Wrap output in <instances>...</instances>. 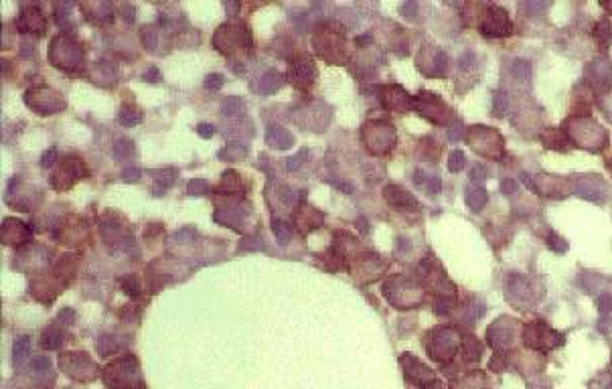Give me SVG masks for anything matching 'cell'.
I'll return each mask as SVG.
<instances>
[{"label": "cell", "instance_id": "f6af8a7d", "mask_svg": "<svg viewBox=\"0 0 612 389\" xmlns=\"http://www.w3.org/2000/svg\"><path fill=\"white\" fill-rule=\"evenodd\" d=\"M485 176H487V171H485L483 167H475V169L470 171V178H472L475 182H481V180H485Z\"/></svg>", "mask_w": 612, "mask_h": 389}, {"label": "cell", "instance_id": "681fc988", "mask_svg": "<svg viewBox=\"0 0 612 389\" xmlns=\"http://www.w3.org/2000/svg\"><path fill=\"white\" fill-rule=\"evenodd\" d=\"M369 41H371V35H365V37H359V39H357V43L359 45H365V43H369Z\"/></svg>", "mask_w": 612, "mask_h": 389}, {"label": "cell", "instance_id": "3957f363", "mask_svg": "<svg viewBox=\"0 0 612 389\" xmlns=\"http://www.w3.org/2000/svg\"><path fill=\"white\" fill-rule=\"evenodd\" d=\"M481 33L489 39H499V37H509L513 33V25L509 21V14L501 6H489L485 21L481 25Z\"/></svg>", "mask_w": 612, "mask_h": 389}, {"label": "cell", "instance_id": "ee69618b", "mask_svg": "<svg viewBox=\"0 0 612 389\" xmlns=\"http://www.w3.org/2000/svg\"><path fill=\"white\" fill-rule=\"evenodd\" d=\"M197 132H199L201 138H211V136L215 134V126H211V124H199V126H197Z\"/></svg>", "mask_w": 612, "mask_h": 389}, {"label": "cell", "instance_id": "4316f807", "mask_svg": "<svg viewBox=\"0 0 612 389\" xmlns=\"http://www.w3.org/2000/svg\"><path fill=\"white\" fill-rule=\"evenodd\" d=\"M464 165H466L464 152H462V150H452V154H450V158H448L450 171H452V173H460V171L464 169Z\"/></svg>", "mask_w": 612, "mask_h": 389}, {"label": "cell", "instance_id": "c3c4849f", "mask_svg": "<svg viewBox=\"0 0 612 389\" xmlns=\"http://www.w3.org/2000/svg\"><path fill=\"white\" fill-rule=\"evenodd\" d=\"M448 138L452 140V142H458V138H460V122H458V120H456V128H454V130L450 128Z\"/></svg>", "mask_w": 612, "mask_h": 389}, {"label": "cell", "instance_id": "b9f144b4", "mask_svg": "<svg viewBox=\"0 0 612 389\" xmlns=\"http://www.w3.org/2000/svg\"><path fill=\"white\" fill-rule=\"evenodd\" d=\"M122 14L126 23H134V16H136V8L132 4H124L122 6Z\"/></svg>", "mask_w": 612, "mask_h": 389}, {"label": "cell", "instance_id": "2e32d148", "mask_svg": "<svg viewBox=\"0 0 612 389\" xmlns=\"http://www.w3.org/2000/svg\"><path fill=\"white\" fill-rule=\"evenodd\" d=\"M31 353V339L27 335L18 337L14 341V346H12V359H14V365H21Z\"/></svg>", "mask_w": 612, "mask_h": 389}, {"label": "cell", "instance_id": "f546056e", "mask_svg": "<svg viewBox=\"0 0 612 389\" xmlns=\"http://www.w3.org/2000/svg\"><path fill=\"white\" fill-rule=\"evenodd\" d=\"M306 156H308V150H306V148H302L298 154H294L292 158H288V160H286V169H288V171H298V169L302 167V160H304Z\"/></svg>", "mask_w": 612, "mask_h": 389}, {"label": "cell", "instance_id": "60d3db41", "mask_svg": "<svg viewBox=\"0 0 612 389\" xmlns=\"http://www.w3.org/2000/svg\"><path fill=\"white\" fill-rule=\"evenodd\" d=\"M73 318H75V314H73L71 308H63V310L59 312V320H61L63 324H73Z\"/></svg>", "mask_w": 612, "mask_h": 389}, {"label": "cell", "instance_id": "5b68a950", "mask_svg": "<svg viewBox=\"0 0 612 389\" xmlns=\"http://www.w3.org/2000/svg\"><path fill=\"white\" fill-rule=\"evenodd\" d=\"M574 191L588 201H596V203H604L606 197V187L604 180L600 176L594 174H584V176H576L574 180Z\"/></svg>", "mask_w": 612, "mask_h": 389}, {"label": "cell", "instance_id": "83f0119b", "mask_svg": "<svg viewBox=\"0 0 612 389\" xmlns=\"http://www.w3.org/2000/svg\"><path fill=\"white\" fill-rule=\"evenodd\" d=\"M156 41H159V35L154 33L152 27H144L142 29V45L146 51H154L156 49Z\"/></svg>", "mask_w": 612, "mask_h": 389}, {"label": "cell", "instance_id": "836d02e7", "mask_svg": "<svg viewBox=\"0 0 612 389\" xmlns=\"http://www.w3.org/2000/svg\"><path fill=\"white\" fill-rule=\"evenodd\" d=\"M598 310L602 312V314H608V312H612V296H608V294H602L600 298H598Z\"/></svg>", "mask_w": 612, "mask_h": 389}, {"label": "cell", "instance_id": "4dcf8cb0", "mask_svg": "<svg viewBox=\"0 0 612 389\" xmlns=\"http://www.w3.org/2000/svg\"><path fill=\"white\" fill-rule=\"evenodd\" d=\"M221 86H223V75H221V73H209V75L205 77V87H207V89L217 91Z\"/></svg>", "mask_w": 612, "mask_h": 389}, {"label": "cell", "instance_id": "d6986e66", "mask_svg": "<svg viewBox=\"0 0 612 389\" xmlns=\"http://www.w3.org/2000/svg\"><path fill=\"white\" fill-rule=\"evenodd\" d=\"M244 110H245V101L244 99H240V97H227V99L223 101V106H221L223 116H229V118L240 116Z\"/></svg>", "mask_w": 612, "mask_h": 389}, {"label": "cell", "instance_id": "cb8c5ba5", "mask_svg": "<svg viewBox=\"0 0 612 389\" xmlns=\"http://www.w3.org/2000/svg\"><path fill=\"white\" fill-rule=\"evenodd\" d=\"M464 355H466L468 361H479L481 355H483V345L477 339H472V337L466 339V343H464Z\"/></svg>", "mask_w": 612, "mask_h": 389}, {"label": "cell", "instance_id": "d4e9b609", "mask_svg": "<svg viewBox=\"0 0 612 389\" xmlns=\"http://www.w3.org/2000/svg\"><path fill=\"white\" fill-rule=\"evenodd\" d=\"M547 248H549L551 252H556V254H566V252H568V241L562 239L558 233L549 231V235H547Z\"/></svg>", "mask_w": 612, "mask_h": 389}, {"label": "cell", "instance_id": "f907efd6", "mask_svg": "<svg viewBox=\"0 0 612 389\" xmlns=\"http://www.w3.org/2000/svg\"><path fill=\"white\" fill-rule=\"evenodd\" d=\"M426 389H442V385L440 383H432V385H428Z\"/></svg>", "mask_w": 612, "mask_h": 389}, {"label": "cell", "instance_id": "277c9868", "mask_svg": "<svg viewBox=\"0 0 612 389\" xmlns=\"http://www.w3.org/2000/svg\"><path fill=\"white\" fill-rule=\"evenodd\" d=\"M413 101H416L418 112H420L422 116H426L428 120L436 122V124H444V122L450 118V112H448V108H446V104H444L438 95H434V93L424 91V93H420Z\"/></svg>", "mask_w": 612, "mask_h": 389}, {"label": "cell", "instance_id": "8d00e7d4", "mask_svg": "<svg viewBox=\"0 0 612 389\" xmlns=\"http://www.w3.org/2000/svg\"><path fill=\"white\" fill-rule=\"evenodd\" d=\"M140 174H142V171H140V169L128 167L126 171H122V178H124V180H130V182H134V180H138V178H140Z\"/></svg>", "mask_w": 612, "mask_h": 389}, {"label": "cell", "instance_id": "e575fe53", "mask_svg": "<svg viewBox=\"0 0 612 389\" xmlns=\"http://www.w3.org/2000/svg\"><path fill=\"white\" fill-rule=\"evenodd\" d=\"M57 150L55 148H49L47 152H43V158H41V165L43 167H53L55 165V160H57Z\"/></svg>", "mask_w": 612, "mask_h": 389}, {"label": "cell", "instance_id": "bcb514c9", "mask_svg": "<svg viewBox=\"0 0 612 389\" xmlns=\"http://www.w3.org/2000/svg\"><path fill=\"white\" fill-rule=\"evenodd\" d=\"M144 79H146V81H150V84L159 81V79H161V73H159V69H156V67H150V71H148V73H144Z\"/></svg>", "mask_w": 612, "mask_h": 389}, {"label": "cell", "instance_id": "30bf717a", "mask_svg": "<svg viewBox=\"0 0 612 389\" xmlns=\"http://www.w3.org/2000/svg\"><path fill=\"white\" fill-rule=\"evenodd\" d=\"M383 195H385V199L391 203V205H396V207H418V203H416V199L409 195L406 189H402V187H396V185H389L385 191H383Z\"/></svg>", "mask_w": 612, "mask_h": 389}, {"label": "cell", "instance_id": "484cf974", "mask_svg": "<svg viewBox=\"0 0 612 389\" xmlns=\"http://www.w3.org/2000/svg\"><path fill=\"white\" fill-rule=\"evenodd\" d=\"M272 229H274L276 239H278L280 243H286V241H288V237H290V225H288L286 221H282V219H274V221H272Z\"/></svg>", "mask_w": 612, "mask_h": 389}, {"label": "cell", "instance_id": "44dd1931", "mask_svg": "<svg viewBox=\"0 0 612 389\" xmlns=\"http://www.w3.org/2000/svg\"><path fill=\"white\" fill-rule=\"evenodd\" d=\"M174 176H176V171H174V169H166V171H161V173H159V185L152 189V193H154V195H163L164 191H166V189L172 185Z\"/></svg>", "mask_w": 612, "mask_h": 389}, {"label": "cell", "instance_id": "4fadbf2b", "mask_svg": "<svg viewBox=\"0 0 612 389\" xmlns=\"http://www.w3.org/2000/svg\"><path fill=\"white\" fill-rule=\"evenodd\" d=\"M466 203L472 211H481L487 205V191L479 185H470L466 187Z\"/></svg>", "mask_w": 612, "mask_h": 389}, {"label": "cell", "instance_id": "ab89813d", "mask_svg": "<svg viewBox=\"0 0 612 389\" xmlns=\"http://www.w3.org/2000/svg\"><path fill=\"white\" fill-rule=\"evenodd\" d=\"M440 189H442V182H440V178H438V176H432V178H430V182L426 185V191H428L430 195H436V193H440Z\"/></svg>", "mask_w": 612, "mask_h": 389}, {"label": "cell", "instance_id": "d590c367", "mask_svg": "<svg viewBox=\"0 0 612 389\" xmlns=\"http://www.w3.org/2000/svg\"><path fill=\"white\" fill-rule=\"evenodd\" d=\"M517 191V180H511V178H505L501 180V193L505 195H513Z\"/></svg>", "mask_w": 612, "mask_h": 389}, {"label": "cell", "instance_id": "9a60e30c", "mask_svg": "<svg viewBox=\"0 0 612 389\" xmlns=\"http://www.w3.org/2000/svg\"><path fill=\"white\" fill-rule=\"evenodd\" d=\"M592 35H594V39L598 41V45H600L602 49H608L612 43V23L608 21V18L598 21V23L594 25Z\"/></svg>", "mask_w": 612, "mask_h": 389}, {"label": "cell", "instance_id": "52a82bcc", "mask_svg": "<svg viewBox=\"0 0 612 389\" xmlns=\"http://www.w3.org/2000/svg\"><path fill=\"white\" fill-rule=\"evenodd\" d=\"M509 322H511V318L505 316V318L492 322V324L489 326V331H487V341H489L492 346L501 349V351H505V349H509V346L513 345L515 331H513V324L507 326Z\"/></svg>", "mask_w": 612, "mask_h": 389}, {"label": "cell", "instance_id": "ac0fdd59", "mask_svg": "<svg viewBox=\"0 0 612 389\" xmlns=\"http://www.w3.org/2000/svg\"><path fill=\"white\" fill-rule=\"evenodd\" d=\"M128 156H134V142L128 138H120L114 144V158L116 160H128Z\"/></svg>", "mask_w": 612, "mask_h": 389}, {"label": "cell", "instance_id": "7a4b0ae2", "mask_svg": "<svg viewBox=\"0 0 612 389\" xmlns=\"http://www.w3.org/2000/svg\"><path fill=\"white\" fill-rule=\"evenodd\" d=\"M468 138L479 154H487L489 158H499L503 154V138L497 134V130L475 126L470 128Z\"/></svg>", "mask_w": 612, "mask_h": 389}, {"label": "cell", "instance_id": "9c48e42d", "mask_svg": "<svg viewBox=\"0 0 612 389\" xmlns=\"http://www.w3.org/2000/svg\"><path fill=\"white\" fill-rule=\"evenodd\" d=\"M314 77H317V69L310 61H296L290 67V79L296 86H308Z\"/></svg>", "mask_w": 612, "mask_h": 389}, {"label": "cell", "instance_id": "8fae6325", "mask_svg": "<svg viewBox=\"0 0 612 389\" xmlns=\"http://www.w3.org/2000/svg\"><path fill=\"white\" fill-rule=\"evenodd\" d=\"M539 140L543 142V146H547V148H554V150H566V146H568V136L562 132V130H545L541 136H539Z\"/></svg>", "mask_w": 612, "mask_h": 389}, {"label": "cell", "instance_id": "f1b7e54d", "mask_svg": "<svg viewBox=\"0 0 612 389\" xmlns=\"http://www.w3.org/2000/svg\"><path fill=\"white\" fill-rule=\"evenodd\" d=\"M122 288L130 294V296H136L140 292V282L136 276H124L122 278Z\"/></svg>", "mask_w": 612, "mask_h": 389}, {"label": "cell", "instance_id": "e0dca14e", "mask_svg": "<svg viewBox=\"0 0 612 389\" xmlns=\"http://www.w3.org/2000/svg\"><path fill=\"white\" fill-rule=\"evenodd\" d=\"M118 120H120L122 126H128V128L130 126H138L142 122V110L136 108V106H126V108H122Z\"/></svg>", "mask_w": 612, "mask_h": 389}, {"label": "cell", "instance_id": "1f68e13d", "mask_svg": "<svg viewBox=\"0 0 612 389\" xmlns=\"http://www.w3.org/2000/svg\"><path fill=\"white\" fill-rule=\"evenodd\" d=\"M187 189H189V193H193V195H205V193L209 191L207 182H205V180H201V178H197V180H191Z\"/></svg>", "mask_w": 612, "mask_h": 389}, {"label": "cell", "instance_id": "7bdbcfd3", "mask_svg": "<svg viewBox=\"0 0 612 389\" xmlns=\"http://www.w3.org/2000/svg\"><path fill=\"white\" fill-rule=\"evenodd\" d=\"M523 6H525L529 12L535 14V12H543V10L547 8V2H525Z\"/></svg>", "mask_w": 612, "mask_h": 389}, {"label": "cell", "instance_id": "ffe728a7", "mask_svg": "<svg viewBox=\"0 0 612 389\" xmlns=\"http://www.w3.org/2000/svg\"><path fill=\"white\" fill-rule=\"evenodd\" d=\"M63 343V335L57 331V329H47L45 333H43L41 337V345L43 349H49V351H53V349H59V345Z\"/></svg>", "mask_w": 612, "mask_h": 389}, {"label": "cell", "instance_id": "ba28073f", "mask_svg": "<svg viewBox=\"0 0 612 389\" xmlns=\"http://www.w3.org/2000/svg\"><path fill=\"white\" fill-rule=\"evenodd\" d=\"M434 337H436L434 343H438V345L430 346V355H432V357H438L440 361H448V359H452L454 353H456V335H454V331H450V329H440V331L434 333Z\"/></svg>", "mask_w": 612, "mask_h": 389}, {"label": "cell", "instance_id": "6da1fadb", "mask_svg": "<svg viewBox=\"0 0 612 389\" xmlns=\"http://www.w3.org/2000/svg\"><path fill=\"white\" fill-rule=\"evenodd\" d=\"M523 341L533 349H556L564 345V335L549 329L543 320H535L523 329Z\"/></svg>", "mask_w": 612, "mask_h": 389}, {"label": "cell", "instance_id": "603a6c76", "mask_svg": "<svg viewBox=\"0 0 612 389\" xmlns=\"http://www.w3.org/2000/svg\"><path fill=\"white\" fill-rule=\"evenodd\" d=\"M507 108H509V99H507V93L505 91H497L495 93V101H492V114L497 118H503L507 114Z\"/></svg>", "mask_w": 612, "mask_h": 389}, {"label": "cell", "instance_id": "7c38bea8", "mask_svg": "<svg viewBox=\"0 0 612 389\" xmlns=\"http://www.w3.org/2000/svg\"><path fill=\"white\" fill-rule=\"evenodd\" d=\"M266 142H268L270 146H276V148L284 150V148H290V144H292V136H290V132H286V130L280 128V126H272V128H268Z\"/></svg>", "mask_w": 612, "mask_h": 389}, {"label": "cell", "instance_id": "f35d334b", "mask_svg": "<svg viewBox=\"0 0 612 389\" xmlns=\"http://www.w3.org/2000/svg\"><path fill=\"white\" fill-rule=\"evenodd\" d=\"M505 365H507V359H505V355H495L492 357V361L489 363V367L492 369V371H501V369H505Z\"/></svg>", "mask_w": 612, "mask_h": 389}, {"label": "cell", "instance_id": "5bb4252c", "mask_svg": "<svg viewBox=\"0 0 612 389\" xmlns=\"http://www.w3.org/2000/svg\"><path fill=\"white\" fill-rule=\"evenodd\" d=\"M282 75L278 73V71H268L260 81H258V91L260 93H264V95H270V93H274V91H278L280 89V86H282Z\"/></svg>", "mask_w": 612, "mask_h": 389}, {"label": "cell", "instance_id": "7402d4cb", "mask_svg": "<svg viewBox=\"0 0 612 389\" xmlns=\"http://www.w3.org/2000/svg\"><path fill=\"white\" fill-rule=\"evenodd\" d=\"M511 71H513V75L517 79H523V81H529L531 79V65L525 59H515Z\"/></svg>", "mask_w": 612, "mask_h": 389}, {"label": "cell", "instance_id": "7dc6e473", "mask_svg": "<svg viewBox=\"0 0 612 389\" xmlns=\"http://www.w3.org/2000/svg\"><path fill=\"white\" fill-rule=\"evenodd\" d=\"M416 10H418V4H416V2H406V4L402 6V12H404L406 16H413Z\"/></svg>", "mask_w": 612, "mask_h": 389}, {"label": "cell", "instance_id": "74e56055", "mask_svg": "<svg viewBox=\"0 0 612 389\" xmlns=\"http://www.w3.org/2000/svg\"><path fill=\"white\" fill-rule=\"evenodd\" d=\"M31 367H33L35 371H47V369L51 367V361H49V359H45V357H37V359H33Z\"/></svg>", "mask_w": 612, "mask_h": 389}, {"label": "cell", "instance_id": "d6a6232c", "mask_svg": "<svg viewBox=\"0 0 612 389\" xmlns=\"http://www.w3.org/2000/svg\"><path fill=\"white\" fill-rule=\"evenodd\" d=\"M450 308H452L450 298H444V296L436 298V302H434V312H438V314H448Z\"/></svg>", "mask_w": 612, "mask_h": 389}, {"label": "cell", "instance_id": "8992f818", "mask_svg": "<svg viewBox=\"0 0 612 389\" xmlns=\"http://www.w3.org/2000/svg\"><path fill=\"white\" fill-rule=\"evenodd\" d=\"M586 77L590 81V86H594L596 91H608L612 87V65L606 59H596L594 63L588 65Z\"/></svg>", "mask_w": 612, "mask_h": 389}]
</instances>
